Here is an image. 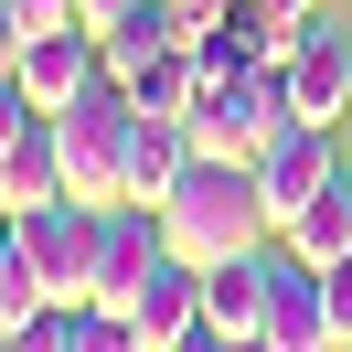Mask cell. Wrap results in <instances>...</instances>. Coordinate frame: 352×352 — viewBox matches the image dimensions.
Masks as SVG:
<instances>
[{"instance_id":"obj_1","label":"cell","mask_w":352,"mask_h":352,"mask_svg":"<svg viewBox=\"0 0 352 352\" xmlns=\"http://www.w3.org/2000/svg\"><path fill=\"white\" fill-rule=\"evenodd\" d=\"M160 245L192 256V267H224V256L278 245V235H267V203H256V160L192 150V160H182V182L160 192Z\"/></svg>"},{"instance_id":"obj_2","label":"cell","mask_w":352,"mask_h":352,"mask_svg":"<svg viewBox=\"0 0 352 352\" xmlns=\"http://www.w3.org/2000/svg\"><path fill=\"white\" fill-rule=\"evenodd\" d=\"M129 129H139V96L118 86V75H96V86L54 118V139H65V192L75 203H118V182H129Z\"/></svg>"},{"instance_id":"obj_3","label":"cell","mask_w":352,"mask_h":352,"mask_svg":"<svg viewBox=\"0 0 352 352\" xmlns=\"http://www.w3.org/2000/svg\"><path fill=\"white\" fill-rule=\"evenodd\" d=\"M278 129H288L278 65H224L214 86H203V107H192V150H214V160H256Z\"/></svg>"},{"instance_id":"obj_4","label":"cell","mask_w":352,"mask_h":352,"mask_svg":"<svg viewBox=\"0 0 352 352\" xmlns=\"http://www.w3.org/2000/svg\"><path fill=\"white\" fill-rule=\"evenodd\" d=\"M96 214H107V203H75V192H54V203H32V214H11L54 309H86V299H96Z\"/></svg>"},{"instance_id":"obj_5","label":"cell","mask_w":352,"mask_h":352,"mask_svg":"<svg viewBox=\"0 0 352 352\" xmlns=\"http://www.w3.org/2000/svg\"><path fill=\"white\" fill-rule=\"evenodd\" d=\"M342 171V129H299L288 118L278 139L256 150V203H267V235H288V224L320 203V182Z\"/></svg>"},{"instance_id":"obj_6","label":"cell","mask_w":352,"mask_h":352,"mask_svg":"<svg viewBox=\"0 0 352 352\" xmlns=\"http://www.w3.org/2000/svg\"><path fill=\"white\" fill-rule=\"evenodd\" d=\"M278 86H288V118H299V129H352V32L309 22L299 43L278 54Z\"/></svg>"},{"instance_id":"obj_7","label":"cell","mask_w":352,"mask_h":352,"mask_svg":"<svg viewBox=\"0 0 352 352\" xmlns=\"http://www.w3.org/2000/svg\"><path fill=\"white\" fill-rule=\"evenodd\" d=\"M11 75H22V96H32L43 118H65L75 96L107 75V54H96V32H86V22H65V32H32V43L11 54Z\"/></svg>"},{"instance_id":"obj_8","label":"cell","mask_w":352,"mask_h":352,"mask_svg":"<svg viewBox=\"0 0 352 352\" xmlns=\"http://www.w3.org/2000/svg\"><path fill=\"white\" fill-rule=\"evenodd\" d=\"M160 267V214L150 203H107L96 214V309H129V288Z\"/></svg>"},{"instance_id":"obj_9","label":"cell","mask_w":352,"mask_h":352,"mask_svg":"<svg viewBox=\"0 0 352 352\" xmlns=\"http://www.w3.org/2000/svg\"><path fill=\"white\" fill-rule=\"evenodd\" d=\"M267 342L278 352H331V309H320V267L267 245Z\"/></svg>"},{"instance_id":"obj_10","label":"cell","mask_w":352,"mask_h":352,"mask_svg":"<svg viewBox=\"0 0 352 352\" xmlns=\"http://www.w3.org/2000/svg\"><path fill=\"white\" fill-rule=\"evenodd\" d=\"M129 331H139L150 352H171L182 331H203V267L160 245V267H150V278L129 288Z\"/></svg>"},{"instance_id":"obj_11","label":"cell","mask_w":352,"mask_h":352,"mask_svg":"<svg viewBox=\"0 0 352 352\" xmlns=\"http://www.w3.org/2000/svg\"><path fill=\"white\" fill-rule=\"evenodd\" d=\"M118 86L139 96V118H182V129H192V107H203V86H214V65H203L192 43H160L150 65H139V75H118Z\"/></svg>"},{"instance_id":"obj_12","label":"cell","mask_w":352,"mask_h":352,"mask_svg":"<svg viewBox=\"0 0 352 352\" xmlns=\"http://www.w3.org/2000/svg\"><path fill=\"white\" fill-rule=\"evenodd\" d=\"M182 160H192V129H182V118H139V129H129V182H118V203H150V214H160V192L182 182Z\"/></svg>"},{"instance_id":"obj_13","label":"cell","mask_w":352,"mask_h":352,"mask_svg":"<svg viewBox=\"0 0 352 352\" xmlns=\"http://www.w3.org/2000/svg\"><path fill=\"white\" fill-rule=\"evenodd\" d=\"M203 320H214L224 342L267 331V245H256V256H224V267H203Z\"/></svg>"},{"instance_id":"obj_14","label":"cell","mask_w":352,"mask_h":352,"mask_svg":"<svg viewBox=\"0 0 352 352\" xmlns=\"http://www.w3.org/2000/svg\"><path fill=\"white\" fill-rule=\"evenodd\" d=\"M0 192H11V214H32V203L65 192V139H54V118H32V129L0 150Z\"/></svg>"},{"instance_id":"obj_15","label":"cell","mask_w":352,"mask_h":352,"mask_svg":"<svg viewBox=\"0 0 352 352\" xmlns=\"http://www.w3.org/2000/svg\"><path fill=\"white\" fill-rule=\"evenodd\" d=\"M160 43H192V32H182V11H171V0H129L118 22L96 32V54H107V75H139V65H150Z\"/></svg>"},{"instance_id":"obj_16","label":"cell","mask_w":352,"mask_h":352,"mask_svg":"<svg viewBox=\"0 0 352 352\" xmlns=\"http://www.w3.org/2000/svg\"><path fill=\"white\" fill-rule=\"evenodd\" d=\"M288 256H309V267H331V256H352V171H331L320 182V203H309V214L299 224H288Z\"/></svg>"},{"instance_id":"obj_17","label":"cell","mask_w":352,"mask_h":352,"mask_svg":"<svg viewBox=\"0 0 352 352\" xmlns=\"http://www.w3.org/2000/svg\"><path fill=\"white\" fill-rule=\"evenodd\" d=\"M32 309H54L43 299V278H32V245H22V224L0 235V331H22Z\"/></svg>"},{"instance_id":"obj_18","label":"cell","mask_w":352,"mask_h":352,"mask_svg":"<svg viewBox=\"0 0 352 352\" xmlns=\"http://www.w3.org/2000/svg\"><path fill=\"white\" fill-rule=\"evenodd\" d=\"M65 352H150V342H139V331H129V309H65Z\"/></svg>"},{"instance_id":"obj_19","label":"cell","mask_w":352,"mask_h":352,"mask_svg":"<svg viewBox=\"0 0 352 352\" xmlns=\"http://www.w3.org/2000/svg\"><path fill=\"white\" fill-rule=\"evenodd\" d=\"M320 309H331V342H352V256L320 267Z\"/></svg>"},{"instance_id":"obj_20","label":"cell","mask_w":352,"mask_h":352,"mask_svg":"<svg viewBox=\"0 0 352 352\" xmlns=\"http://www.w3.org/2000/svg\"><path fill=\"white\" fill-rule=\"evenodd\" d=\"M0 352H65V309H32L22 331H0Z\"/></svg>"},{"instance_id":"obj_21","label":"cell","mask_w":352,"mask_h":352,"mask_svg":"<svg viewBox=\"0 0 352 352\" xmlns=\"http://www.w3.org/2000/svg\"><path fill=\"white\" fill-rule=\"evenodd\" d=\"M32 118H43V107H32V96H22V75L0 65V150H11V139H22V129H32Z\"/></svg>"},{"instance_id":"obj_22","label":"cell","mask_w":352,"mask_h":352,"mask_svg":"<svg viewBox=\"0 0 352 352\" xmlns=\"http://www.w3.org/2000/svg\"><path fill=\"white\" fill-rule=\"evenodd\" d=\"M11 11H22V43H32V32H65V22H75V0H11Z\"/></svg>"},{"instance_id":"obj_23","label":"cell","mask_w":352,"mask_h":352,"mask_svg":"<svg viewBox=\"0 0 352 352\" xmlns=\"http://www.w3.org/2000/svg\"><path fill=\"white\" fill-rule=\"evenodd\" d=\"M118 11H129V0H75V22H86V32H107Z\"/></svg>"},{"instance_id":"obj_24","label":"cell","mask_w":352,"mask_h":352,"mask_svg":"<svg viewBox=\"0 0 352 352\" xmlns=\"http://www.w3.org/2000/svg\"><path fill=\"white\" fill-rule=\"evenodd\" d=\"M278 11H288V22H320V0H278Z\"/></svg>"},{"instance_id":"obj_25","label":"cell","mask_w":352,"mask_h":352,"mask_svg":"<svg viewBox=\"0 0 352 352\" xmlns=\"http://www.w3.org/2000/svg\"><path fill=\"white\" fill-rule=\"evenodd\" d=\"M235 352H278V342H267V331H245V342H235Z\"/></svg>"},{"instance_id":"obj_26","label":"cell","mask_w":352,"mask_h":352,"mask_svg":"<svg viewBox=\"0 0 352 352\" xmlns=\"http://www.w3.org/2000/svg\"><path fill=\"white\" fill-rule=\"evenodd\" d=\"M0 235H11V192H0Z\"/></svg>"},{"instance_id":"obj_27","label":"cell","mask_w":352,"mask_h":352,"mask_svg":"<svg viewBox=\"0 0 352 352\" xmlns=\"http://www.w3.org/2000/svg\"><path fill=\"white\" fill-rule=\"evenodd\" d=\"M331 352H352V342H331Z\"/></svg>"}]
</instances>
